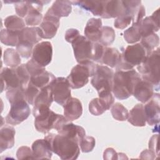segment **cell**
Instances as JSON below:
<instances>
[{
	"mask_svg": "<svg viewBox=\"0 0 160 160\" xmlns=\"http://www.w3.org/2000/svg\"><path fill=\"white\" fill-rule=\"evenodd\" d=\"M154 86L149 81L142 78L136 84L132 95L140 102H147L154 94Z\"/></svg>",
	"mask_w": 160,
	"mask_h": 160,
	"instance_id": "16",
	"label": "cell"
},
{
	"mask_svg": "<svg viewBox=\"0 0 160 160\" xmlns=\"http://www.w3.org/2000/svg\"><path fill=\"white\" fill-rule=\"evenodd\" d=\"M159 9H158L151 16L143 18L140 22L141 38L149 34L155 33L159 29Z\"/></svg>",
	"mask_w": 160,
	"mask_h": 160,
	"instance_id": "18",
	"label": "cell"
},
{
	"mask_svg": "<svg viewBox=\"0 0 160 160\" xmlns=\"http://www.w3.org/2000/svg\"><path fill=\"white\" fill-rule=\"evenodd\" d=\"M26 66L31 77L39 74L46 70L44 67L40 66L32 58L26 64Z\"/></svg>",
	"mask_w": 160,
	"mask_h": 160,
	"instance_id": "42",
	"label": "cell"
},
{
	"mask_svg": "<svg viewBox=\"0 0 160 160\" xmlns=\"http://www.w3.org/2000/svg\"><path fill=\"white\" fill-rule=\"evenodd\" d=\"M159 49L153 50L147 59L137 69L143 79L150 82L155 88L159 86Z\"/></svg>",
	"mask_w": 160,
	"mask_h": 160,
	"instance_id": "4",
	"label": "cell"
},
{
	"mask_svg": "<svg viewBox=\"0 0 160 160\" xmlns=\"http://www.w3.org/2000/svg\"><path fill=\"white\" fill-rule=\"evenodd\" d=\"M55 79V76L51 72L45 70L39 74L31 76L30 82L39 89H42L50 86Z\"/></svg>",
	"mask_w": 160,
	"mask_h": 160,
	"instance_id": "30",
	"label": "cell"
},
{
	"mask_svg": "<svg viewBox=\"0 0 160 160\" xmlns=\"http://www.w3.org/2000/svg\"><path fill=\"white\" fill-rule=\"evenodd\" d=\"M30 108L25 99H21L11 104L10 110L5 120L8 124L18 125L26 119L30 114Z\"/></svg>",
	"mask_w": 160,
	"mask_h": 160,
	"instance_id": "9",
	"label": "cell"
},
{
	"mask_svg": "<svg viewBox=\"0 0 160 160\" xmlns=\"http://www.w3.org/2000/svg\"><path fill=\"white\" fill-rule=\"evenodd\" d=\"M49 143L51 151L62 160L76 159L80 153L77 141L60 134L49 133L44 137Z\"/></svg>",
	"mask_w": 160,
	"mask_h": 160,
	"instance_id": "1",
	"label": "cell"
},
{
	"mask_svg": "<svg viewBox=\"0 0 160 160\" xmlns=\"http://www.w3.org/2000/svg\"><path fill=\"white\" fill-rule=\"evenodd\" d=\"M32 48L33 46L31 44L24 42H19L16 46V51L21 57L29 58L32 55Z\"/></svg>",
	"mask_w": 160,
	"mask_h": 160,
	"instance_id": "43",
	"label": "cell"
},
{
	"mask_svg": "<svg viewBox=\"0 0 160 160\" xmlns=\"http://www.w3.org/2000/svg\"><path fill=\"white\" fill-rule=\"evenodd\" d=\"M103 158L104 159H118V153H117L115 150L111 148H107L103 154Z\"/></svg>",
	"mask_w": 160,
	"mask_h": 160,
	"instance_id": "49",
	"label": "cell"
},
{
	"mask_svg": "<svg viewBox=\"0 0 160 160\" xmlns=\"http://www.w3.org/2000/svg\"><path fill=\"white\" fill-rule=\"evenodd\" d=\"M15 10L16 12V14L21 18L26 17L29 9V1H17L15 2Z\"/></svg>",
	"mask_w": 160,
	"mask_h": 160,
	"instance_id": "44",
	"label": "cell"
},
{
	"mask_svg": "<svg viewBox=\"0 0 160 160\" xmlns=\"http://www.w3.org/2000/svg\"><path fill=\"white\" fill-rule=\"evenodd\" d=\"M132 21V18L128 15H124L117 18L114 22V26L116 28L123 29L126 28Z\"/></svg>",
	"mask_w": 160,
	"mask_h": 160,
	"instance_id": "46",
	"label": "cell"
},
{
	"mask_svg": "<svg viewBox=\"0 0 160 160\" xmlns=\"http://www.w3.org/2000/svg\"><path fill=\"white\" fill-rule=\"evenodd\" d=\"M74 57L79 64L92 61L94 42L80 35L72 43Z\"/></svg>",
	"mask_w": 160,
	"mask_h": 160,
	"instance_id": "8",
	"label": "cell"
},
{
	"mask_svg": "<svg viewBox=\"0 0 160 160\" xmlns=\"http://www.w3.org/2000/svg\"><path fill=\"white\" fill-rule=\"evenodd\" d=\"M49 1L44 2L42 1H29V9L28 12L25 17V22L26 25L30 26H35L41 23L42 21V6L44 3L49 2Z\"/></svg>",
	"mask_w": 160,
	"mask_h": 160,
	"instance_id": "17",
	"label": "cell"
},
{
	"mask_svg": "<svg viewBox=\"0 0 160 160\" xmlns=\"http://www.w3.org/2000/svg\"><path fill=\"white\" fill-rule=\"evenodd\" d=\"M56 131L58 134L67 136L77 141L79 145L81 140L86 136L85 130L82 127L74 124L69 121L62 124Z\"/></svg>",
	"mask_w": 160,
	"mask_h": 160,
	"instance_id": "20",
	"label": "cell"
},
{
	"mask_svg": "<svg viewBox=\"0 0 160 160\" xmlns=\"http://www.w3.org/2000/svg\"><path fill=\"white\" fill-rule=\"evenodd\" d=\"M6 29L11 31L20 32L25 28L24 21L16 15L7 17L4 21Z\"/></svg>",
	"mask_w": 160,
	"mask_h": 160,
	"instance_id": "34",
	"label": "cell"
},
{
	"mask_svg": "<svg viewBox=\"0 0 160 160\" xmlns=\"http://www.w3.org/2000/svg\"><path fill=\"white\" fill-rule=\"evenodd\" d=\"M53 101V96L49 86L41 89L33 105L32 114L34 117L38 113L49 109Z\"/></svg>",
	"mask_w": 160,
	"mask_h": 160,
	"instance_id": "14",
	"label": "cell"
},
{
	"mask_svg": "<svg viewBox=\"0 0 160 160\" xmlns=\"http://www.w3.org/2000/svg\"><path fill=\"white\" fill-rule=\"evenodd\" d=\"M141 79V75L134 69L116 71L112 80V91L114 95L120 100L128 99L132 95L134 88Z\"/></svg>",
	"mask_w": 160,
	"mask_h": 160,
	"instance_id": "2",
	"label": "cell"
},
{
	"mask_svg": "<svg viewBox=\"0 0 160 160\" xmlns=\"http://www.w3.org/2000/svg\"><path fill=\"white\" fill-rule=\"evenodd\" d=\"M158 134L153 135L149 141V148L156 156H159V148H158Z\"/></svg>",
	"mask_w": 160,
	"mask_h": 160,
	"instance_id": "48",
	"label": "cell"
},
{
	"mask_svg": "<svg viewBox=\"0 0 160 160\" xmlns=\"http://www.w3.org/2000/svg\"><path fill=\"white\" fill-rule=\"evenodd\" d=\"M96 64L93 61L78 64L71 69L67 79L72 89H79L85 86L89 81V78L92 77Z\"/></svg>",
	"mask_w": 160,
	"mask_h": 160,
	"instance_id": "5",
	"label": "cell"
},
{
	"mask_svg": "<svg viewBox=\"0 0 160 160\" xmlns=\"http://www.w3.org/2000/svg\"><path fill=\"white\" fill-rule=\"evenodd\" d=\"M32 151L36 159H50L52 154L49 143L45 139L36 140L32 144Z\"/></svg>",
	"mask_w": 160,
	"mask_h": 160,
	"instance_id": "23",
	"label": "cell"
},
{
	"mask_svg": "<svg viewBox=\"0 0 160 160\" xmlns=\"http://www.w3.org/2000/svg\"><path fill=\"white\" fill-rule=\"evenodd\" d=\"M18 159H33L34 156L32 150L28 146L20 147L16 152Z\"/></svg>",
	"mask_w": 160,
	"mask_h": 160,
	"instance_id": "45",
	"label": "cell"
},
{
	"mask_svg": "<svg viewBox=\"0 0 160 160\" xmlns=\"http://www.w3.org/2000/svg\"><path fill=\"white\" fill-rule=\"evenodd\" d=\"M112 117L118 121H124L128 119V111L121 103L116 102L111 106V110Z\"/></svg>",
	"mask_w": 160,
	"mask_h": 160,
	"instance_id": "37",
	"label": "cell"
},
{
	"mask_svg": "<svg viewBox=\"0 0 160 160\" xmlns=\"http://www.w3.org/2000/svg\"><path fill=\"white\" fill-rule=\"evenodd\" d=\"M71 4L79 6L82 9L90 11L94 16L102 18L104 13V1H74Z\"/></svg>",
	"mask_w": 160,
	"mask_h": 160,
	"instance_id": "25",
	"label": "cell"
},
{
	"mask_svg": "<svg viewBox=\"0 0 160 160\" xmlns=\"http://www.w3.org/2000/svg\"><path fill=\"white\" fill-rule=\"evenodd\" d=\"M114 72L106 66L96 64L95 72L91 79V84L98 94L111 92Z\"/></svg>",
	"mask_w": 160,
	"mask_h": 160,
	"instance_id": "7",
	"label": "cell"
},
{
	"mask_svg": "<svg viewBox=\"0 0 160 160\" xmlns=\"http://www.w3.org/2000/svg\"><path fill=\"white\" fill-rule=\"evenodd\" d=\"M121 53L117 49L105 47L100 62L111 68H115L119 63Z\"/></svg>",
	"mask_w": 160,
	"mask_h": 160,
	"instance_id": "29",
	"label": "cell"
},
{
	"mask_svg": "<svg viewBox=\"0 0 160 160\" xmlns=\"http://www.w3.org/2000/svg\"><path fill=\"white\" fill-rule=\"evenodd\" d=\"M52 56V47L49 41L41 42L33 48L32 59L42 67L45 68L51 62Z\"/></svg>",
	"mask_w": 160,
	"mask_h": 160,
	"instance_id": "11",
	"label": "cell"
},
{
	"mask_svg": "<svg viewBox=\"0 0 160 160\" xmlns=\"http://www.w3.org/2000/svg\"><path fill=\"white\" fill-rule=\"evenodd\" d=\"M34 118L36 130L42 133H48L52 129L57 131L63 123L68 121L65 116L56 114L50 109L38 113Z\"/></svg>",
	"mask_w": 160,
	"mask_h": 160,
	"instance_id": "6",
	"label": "cell"
},
{
	"mask_svg": "<svg viewBox=\"0 0 160 160\" xmlns=\"http://www.w3.org/2000/svg\"><path fill=\"white\" fill-rule=\"evenodd\" d=\"M3 60L5 65L12 68L18 67L21 62L20 55L18 52L12 48H8L4 51Z\"/></svg>",
	"mask_w": 160,
	"mask_h": 160,
	"instance_id": "31",
	"label": "cell"
},
{
	"mask_svg": "<svg viewBox=\"0 0 160 160\" xmlns=\"http://www.w3.org/2000/svg\"><path fill=\"white\" fill-rule=\"evenodd\" d=\"M151 53L141 42L129 45L121 54L116 70L127 71L142 64Z\"/></svg>",
	"mask_w": 160,
	"mask_h": 160,
	"instance_id": "3",
	"label": "cell"
},
{
	"mask_svg": "<svg viewBox=\"0 0 160 160\" xmlns=\"http://www.w3.org/2000/svg\"><path fill=\"white\" fill-rule=\"evenodd\" d=\"M71 2L69 1H56L49 8L47 12L60 19L61 17H67L72 10Z\"/></svg>",
	"mask_w": 160,
	"mask_h": 160,
	"instance_id": "27",
	"label": "cell"
},
{
	"mask_svg": "<svg viewBox=\"0 0 160 160\" xmlns=\"http://www.w3.org/2000/svg\"><path fill=\"white\" fill-rule=\"evenodd\" d=\"M81 34H79V32L78 29L71 28L68 29L65 32V39L67 42L72 43V42L76 40Z\"/></svg>",
	"mask_w": 160,
	"mask_h": 160,
	"instance_id": "47",
	"label": "cell"
},
{
	"mask_svg": "<svg viewBox=\"0 0 160 160\" xmlns=\"http://www.w3.org/2000/svg\"><path fill=\"white\" fill-rule=\"evenodd\" d=\"M124 15L128 14L122 1H104L102 18H117Z\"/></svg>",
	"mask_w": 160,
	"mask_h": 160,
	"instance_id": "19",
	"label": "cell"
},
{
	"mask_svg": "<svg viewBox=\"0 0 160 160\" xmlns=\"http://www.w3.org/2000/svg\"><path fill=\"white\" fill-rule=\"evenodd\" d=\"M140 158L142 159H154L156 158V155L151 150L145 149L141 153Z\"/></svg>",
	"mask_w": 160,
	"mask_h": 160,
	"instance_id": "50",
	"label": "cell"
},
{
	"mask_svg": "<svg viewBox=\"0 0 160 160\" xmlns=\"http://www.w3.org/2000/svg\"><path fill=\"white\" fill-rule=\"evenodd\" d=\"M40 91V89H39L38 87L29 82L27 88L24 90L26 100L28 104L31 105H34L35 99L38 94L39 93Z\"/></svg>",
	"mask_w": 160,
	"mask_h": 160,
	"instance_id": "40",
	"label": "cell"
},
{
	"mask_svg": "<svg viewBox=\"0 0 160 160\" xmlns=\"http://www.w3.org/2000/svg\"><path fill=\"white\" fill-rule=\"evenodd\" d=\"M62 106L64 115L69 121L79 118L82 114V104L77 98L71 97Z\"/></svg>",
	"mask_w": 160,
	"mask_h": 160,
	"instance_id": "21",
	"label": "cell"
},
{
	"mask_svg": "<svg viewBox=\"0 0 160 160\" xmlns=\"http://www.w3.org/2000/svg\"><path fill=\"white\" fill-rule=\"evenodd\" d=\"M16 69L20 79L22 88L25 89L29 84L31 79V76L27 69L26 64L19 65L18 67L16 68Z\"/></svg>",
	"mask_w": 160,
	"mask_h": 160,
	"instance_id": "39",
	"label": "cell"
},
{
	"mask_svg": "<svg viewBox=\"0 0 160 160\" xmlns=\"http://www.w3.org/2000/svg\"><path fill=\"white\" fill-rule=\"evenodd\" d=\"M146 120L150 126L158 125L160 121V97L155 93L144 106Z\"/></svg>",
	"mask_w": 160,
	"mask_h": 160,
	"instance_id": "12",
	"label": "cell"
},
{
	"mask_svg": "<svg viewBox=\"0 0 160 160\" xmlns=\"http://www.w3.org/2000/svg\"><path fill=\"white\" fill-rule=\"evenodd\" d=\"M1 92L12 88H22L16 68H4L1 72Z\"/></svg>",
	"mask_w": 160,
	"mask_h": 160,
	"instance_id": "15",
	"label": "cell"
},
{
	"mask_svg": "<svg viewBox=\"0 0 160 160\" xmlns=\"http://www.w3.org/2000/svg\"><path fill=\"white\" fill-rule=\"evenodd\" d=\"M96 145L95 139L92 136H85L80 141L79 146L83 152H89L93 150Z\"/></svg>",
	"mask_w": 160,
	"mask_h": 160,
	"instance_id": "41",
	"label": "cell"
},
{
	"mask_svg": "<svg viewBox=\"0 0 160 160\" xmlns=\"http://www.w3.org/2000/svg\"><path fill=\"white\" fill-rule=\"evenodd\" d=\"M116 37L114 30L109 26H102L101 28V36L99 43L106 47L111 45L114 41Z\"/></svg>",
	"mask_w": 160,
	"mask_h": 160,
	"instance_id": "35",
	"label": "cell"
},
{
	"mask_svg": "<svg viewBox=\"0 0 160 160\" xmlns=\"http://www.w3.org/2000/svg\"><path fill=\"white\" fill-rule=\"evenodd\" d=\"M59 24V18L46 12L39 26L42 38L51 39L54 38Z\"/></svg>",
	"mask_w": 160,
	"mask_h": 160,
	"instance_id": "13",
	"label": "cell"
},
{
	"mask_svg": "<svg viewBox=\"0 0 160 160\" xmlns=\"http://www.w3.org/2000/svg\"><path fill=\"white\" fill-rule=\"evenodd\" d=\"M141 43L150 52H152L159 45V38L156 34L152 33L142 38Z\"/></svg>",
	"mask_w": 160,
	"mask_h": 160,
	"instance_id": "38",
	"label": "cell"
},
{
	"mask_svg": "<svg viewBox=\"0 0 160 160\" xmlns=\"http://www.w3.org/2000/svg\"><path fill=\"white\" fill-rule=\"evenodd\" d=\"M140 22L132 23V25L124 32V38L128 43L133 44L141 39Z\"/></svg>",
	"mask_w": 160,
	"mask_h": 160,
	"instance_id": "32",
	"label": "cell"
},
{
	"mask_svg": "<svg viewBox=\"0 0 160 160\" xmlns=\"http://www.w3.org/2000/svg\"><path fill=\"white\" fill-rule=\"evenodd\" d=\"M128 121L134 126H144L146 123V120L144 106L141 104L135 105L128 114Z\"/></svg>",
	"mask_w": 160,
	"mask_h": 160,
	"instance_id": "28",
	"label": "cell"
},
{
	"mask_svg": "<svg viewBox=\"0 0 160 160\" xmlns=\"http://www.w3.org/2000/svg\"><path fill=\"white\" fill-rule=\"evenodd\" d=\"M53 99L58 104L63 106L71 97V87L67 78L59 77L50 84Z\"/></svg>",
	"mask_w": 160,
	"mask_h": 160,
	"instance_id": "10",
	"label": "cell"
},
{
	"mask_svg": "<svg viewBox=\"0 0 160 160\" xmlns=\"http://www.w3.org/2000/svg\"><path fill=\"white\" fill-rule=\"evenodd\" d=\"M108 109L105 103L99 98L92 99L89 104V112L94 116L101 115Z\"/></svg>",
	"mask_w": 160,
	"mask_h": 160,
	"instance_id": "36",
	"label": "cell"
},
{
	"mask_svg": "<svg viewBox=\"0 0 160 160\" xmlns=\"http://www.w3.org/2000/svg\"><path fill=\"white\" fill-rule=\"evenodd\" d=\"M15 129L10 126H5L0 131V150L1 152L11 148L14 144Z\"/></svg>",
	"mask_w": 160,
	"mask_h": 160,
	"instance_id": "26",
	"label": "cell"
},
{
	"mask_svg": "<svg viewBox=\"0 0 160 160\" xmlns=\"http://www.w3.org/2000/svg\"><path fill=\"white\" fill-rule=\"evenodd\" d=\"M19 32L2 29L1 31L0 39L2 43L6 46H17L19 43Z\"/></svg>",
	"mask_w": 160,
	"mask_h": 160,
	"instance_id": "33",
	"label": "cell"
},
{
	"mask_svg": "<svg viewBox=\"0 0 160 160\" xmlns=\"http://www.w3.org/2000/svg\"><path fill=\"white\" fill-rule=\"evenodd\" d=\"M42 39L39 27H25L19 34V42L34 46Z\"/></svg>",
	"mask_w": 160,
	"mask_h": 160,
	"instance_id": "24",
	"label": "cell"
},
{
	"mask_svg": "<svg viewBox=\"0 0 160 160\" xmlns=\"http://www.w3.org/2000/svg\"><path fill=\"white\" fill-rule=\"evenodd\" d=\"M102 27V21L101 19H89L84 28V32L85 37L91 42H99L101 39Z\"/></svg>",
	"mask_w": 160,
	"mask_h": 160,
	"instance_id": "22",
	"label": "cell"
}]
</instances>
